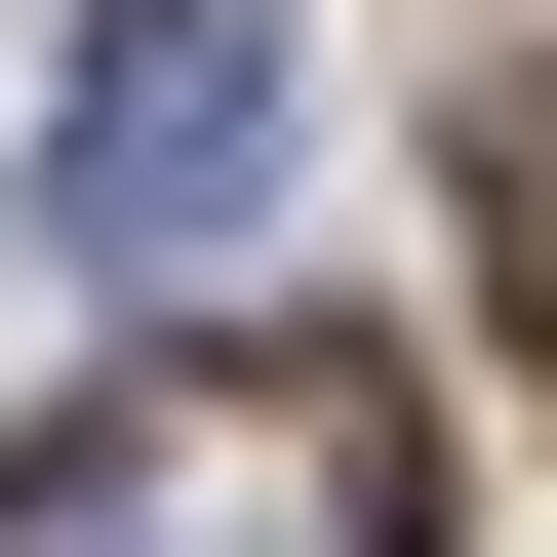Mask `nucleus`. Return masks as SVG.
<instances>
[{
  "mask_svg": "<svg viewBox=\"0 0 557 557\" xmlns=\"http://www.w3.org/2000/svg\"><path fill=\"white\" fill-rule=\"evenodd\" d=\"M478 278H518V359H557V81H478Z\"/></svg>",
  "mask_w": 557,
  "mask_h": 557,
  "instance_id": "3",
  "label": "nucleus"
},
{
  "mask_svg": "<svg viewBox=\"0 0 557 557\" xmlns=\"http://www.w3.org/2000/svg\"><path fill=\"white\" fill-rule=\"evenodd\" d=\"M278 160H319V40H278V0H81V81H40V239L81 278L278 239Z\"/></svg>",
  "mask_w": 557,
  "mask_h": 557,
  "instance_id": "2",
  "label": "nucleus"
},
{
  "mask_svg": "<svg viewBox=\"0 0 557 557\" xmlns=\"http://www.w3.org/2000/svg\"><path fill=\"white\" fill-rule=\"evenodd\" d=\"M0 557H438V438H398V359H160L0 438Z\"/></svg>",
  "mask_w": 557,
  "mask_h": 557,
  "instance_id": "1",
  "label": "nucleus"
}]
</instances>
